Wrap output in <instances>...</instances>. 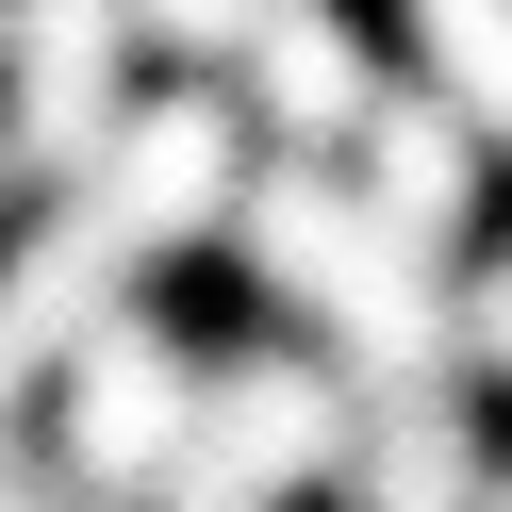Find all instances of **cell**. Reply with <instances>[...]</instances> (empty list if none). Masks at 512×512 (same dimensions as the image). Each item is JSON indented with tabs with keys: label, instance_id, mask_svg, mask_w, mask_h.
Segmentation results:
<instances>
[{
	"label": "cell",
	"instance_id": "cell-8",
	"mask_svg": "<svg viewBox=\"0 0 512 512\" xmlns=\"http://www.w3.org/2000/svg\"><path fill=\"white\" fill-rule=\"evenodd\" d=\"M248 34H265V0H133V50H166L182 83H232Z\"/></svg>",
	"mask_w": 512,
	"mask_h": 512
},
{
	"label": "cell",
	"instance_id": "cell-9",
	"mask_svg": "<svg viewBox=\"0 0 512 512\" xmlns=\"http://www.w3.org/2000/svg\"><path fill=\"white\" fill-rule=\"evenodd\" d=\"M463 380H512V248L463 265Z\"/></svg>",
	"mask_w": 512,
	"mask_h": 512
},
{
	"label": "cell",
	"instance_id": "cell-7",
	"mask_svg": "<svg viewBox=\"0 0 512 512\" xmlns=\"http://www.w3.org/2000/svg\"><path fill=\"white\" fill-rule=\"evenodd\" d=\"M232 265L314 331V314L347 298V265H364V199H347V166H281V149H265L248 199H232Z\"/></svg>",
	"mask_w": 512,
	"mask_h": 512
},
{
	"label": "cell",
	"instance_id": "cell-3",
	"mask_svg": "<svg viewBox=\"0 0 512 512\" xmlns=\"http://www.w3.org/2000/svg\"><path fill=\"white\" fill-rule=\"evenodd\" d=\"M199 347L166 331V314H100V331L50 364V479H67L83 512H149V479L182 463V430H199Z\"/></svg>",
	"mask_w": 512,
	"mask_h": 512
},
{
	"label": "cell",
	"instance_id": "cell-2",
	"mask_svg": "<svg viewBox=\"0 0 512 512\" xmlns=\"http://www.w3.org/2000/svg\"><path fill=\"white\" fill-rule=\"evenodd\" d=\"M232 199H248V116H232V83H166V100H133V116H116V149L67 182L83 248H100L116 281H149L166 248L232 232Z\"/></svg>",
	"mask_w": 512,
	"mask_h": 512
},
{
	"label": "cell",
	"instance_id": "cell-1",
	"mask_svg": "<svg viewBox=\"0 0 512 512\" xmlns=\"http://www.w3.org/2000/svg\"><path fill=\"white\" fill-rule=\"evenodd\" d=\"M347 446H364V397L314 347H248L199 380V430L149 479V512H298L314 479H347Z\"/></svg>",
	"mask_w": 512,
	"mask_h": 512
},
{
	"label": "cell",
	"instance_id": "cell-10",
	"mask_svg": "<svg viewBox=\"0 0 512 512\" xmlns=\"http://www.w3.org/2000/svg\"><path fill=\"white\" fill-rule=\"evenodd\" d=\"M0 512H83L67 479H34V463H0Z\"/></svg>",
	"mask_w": 512,
	"mask_h": 512
},
{
	"label": "cell",
	"instance_id": "cell-4",
	"mask_svg": "<svg viewBox=\"0 0 512 512\" xmlns=\"http://www.w3.org/2000/svg\"><path fill=\"white\" fill-rule=\"evenodd\" d=\"M133 116V0H0V166L83 182Z\"/></svg>",
	"mask_w": 512,
	"mask_h": 512
},
{
	"label": "cell",
	"instance_id": "cell-11",
	"mask_svg": "<svg viewBox=\"0 0 512 512\" xmlns=\"http://www.w3.org/2000/svg\"><path fill=\"white\" fill-rule=\"evenodd\" d=\"M479 512H512V479H496V496H479Z\"/></svg>",
	"mask_w": 512,
	"mask_h": 512
},
{
	"label": "cell",
	"instance_id": "cell-12",
	"mask_svg": "<svg viewBox=\"0 0 512 512\" xmlns=\"http://www.w3.org/2000/svg\"><path fill=\"white\" fill-rule=\"evenodd\" d=\"M265 17H298V0H265Z\"/></svg>",
	"mask_w": 512,
	"mask_h": 512
},
{
	"label": "cell",
	"instance_id": "cell-6",
	"mask_svg": "<svg viewBox=\"0 0 512 512\" xmlns=\"http://www.w3.org/2000/svg\"><path fill=\"white\" fill-rule=\"evenodd\" d=\"M347 199H364V232L397 248V265H463V232H479V133L430 100V83H397V100L364 116V149H347Z\"/></svg>",
	"mask_w": 512,
	"mask_h": 512
},
{
	"label": "cell",
	"instance_id": "cell-5",
	"mask_svg": "<svg viewBox=\"0 0 512 512\" xmlns=\"http://www.w3.org/2000/svg\"><path fill=\"white\" fill-rule=\"evenodd\" d=\"M380 100H397V50H380L347 0H298V17H265V34H248V67H232V116L281 149V166H347Z\"/></svg>",
	"mask_w": 512,
	"mask_h": 512
}]
</instances>
